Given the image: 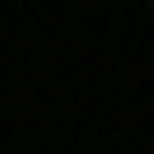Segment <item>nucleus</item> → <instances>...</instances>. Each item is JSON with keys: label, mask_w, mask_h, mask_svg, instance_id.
<instances>
[{"label": "nucleus", "mask_w": 154, "mask_h": 154, "mask_svg": "<svg viewBox=\"0 0 154 154\" xmlns=\"http://www.w3.org/2000/svg\"><path fill=\"white\" fill-rule=\"evenodd\" d=\"M147 8H154V0H147Z\"/></svg>", "instance_id": "1"}]
</instances>
